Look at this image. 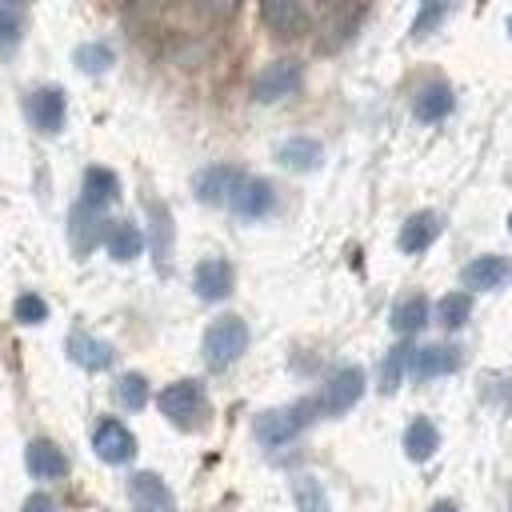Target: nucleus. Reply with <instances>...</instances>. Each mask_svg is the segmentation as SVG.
Returning a JSON list of instances; mask_svg holds the SVG:
<instances>
[{
  "label": "nucleus",
  "mask_w": 512,
  "mask_h": 512,
  "mask_svg": "<svg viewBox=\"0 0 512 512\" xmlns=\"http://www.w3.org/2000/svg\"><path fill=\"white\" fill-rule=\"evenodd\" d=\"M312 416H316V400H300V404H288V408L260 412V416H256V440H260L264 448H280V444H288L292 436H300Z\"/></svg>",
  "instance_id": "obj_1"
},
{
  "label": "nucleus",
  "mask_w": 512,
  "mask_h": 512,
  "mask_svg": "<svg viewBox=\"0 0 512 512\" xmlns=\"http://www.w3.org/2000/svg\"><path fill=\"white\" fill-rule=\"evenodd\" d=\"M244 348H248V324L240 316H220L208 324V332H204V364L208 368H216V372L228 368Z\"/></svg>",
  "instance_id": "obj_2"
},
{
  "label": "nucleus",
  "mask_w": 512,
  "mask_h": 512,
  "mask_svg": "<svg viewBox=\"0 0 512 512\" xmlns=\"http://www.w3.org/2000/svg\"><path fill=\"white\" fill-rule=\"evenodd\" d=\"M156 404L176 428H196L204 416V388L196 380H176L156 396Z\"/></svg>",
  "instance_id": "obj_3"
},
{
  "label": "nucleus",
  "mask_w": 512,
  "mask_h": 512,
  "mask_svg": "<svg viewBox=\"0 0 512 512\" xmlns=\"http://www.w3.org/2000/svg\"><path fill=\"white\" fill-rule=\"evenodd\" d=\"M360 392H364V372L360 368H340L324 384V392L316 396V412L320 416H340V412H348L360 400Z\"/></svg>",
  "instance_id": "obj_4"
},
{
  "label": "nucleus",
  "mask_w": 512,
  "mask_h": 512,
  "mask_svg": "<svg viewBox=\"0 0 512 512\" xmlns=\"http://www.w3.org/2000/svg\"><path fill=\"white\" fill-rule=\"evenodd\" d=\"M228 204H232V212H236L240 220H260V216H268V212L276 208V188H272L268 180L244 176V180L232 188Z\"/></svg>",
  "instance_id": "obj_5"
},
{
  "label": "nucleus",
  "mask_w": 512,
  "mask_h": 512,
  "mask_svg": "<svg viewBox=\"0 0 512 512\" xmlns=\"http://www.w3.org/2000/svg\"><path fill=\"white\" fill-rule=\"evenodd\" d=\"M260 20H264V28L272 36H284V40L308 32V8H304V0H260Z\"/></svg>",
  "instance_id": "obj_6"
},
{
  "label": "nucleus",
  "mask_w": 512,
  "mask_h": 512,
  "mask_svg": "<svg viewBox=\"0 0 512 512\" xmlns=\"http://www.w3.org/2000/svg\"><path fill=\"white\" fill-rule=\"evenodd\" d=\"M92 448L104 464H128L136 456V436L120 420H100L92 432Z\"/></svg>",
  "instance_id": "obj_7"
},
{
  "label": "nucleus",
  "mask_w": 512,
  "mask_h": 512,
  "mask_svg": "<svg viewBox=\"0 0 512 512\" xmlns=\"http://www.w3.org/2000/svg\"><path fill=\"white\" fill-rule=\"evenodd\" d=\"M296 88H300V64H296V60H276V64H268V68L256 76L252 96H256L260 104H272V100H284V96L296 92Z\"/></svg>",
  "instance_id": "obj_8"
},
{
  "label": "nucleus",
  "mask_w": 512,
  "mask_h": 512,
  "mask_svg": "<svg viewBox=\"0 0 512 512\" xmlns=\"http://www.w3.org/2000/svg\"><path fill=\"white\" fill-rule=\"evenodd\" d=\"M128 496H132L136 512H172V508H176L172 492L164 488V480H160L156 472H136V476H128Z\"/></svg>",
  "instance_id": "obj_9"
},
{
  "label": "nucleus",
  "mask_w": 512,
  "mask_h": 512,
  "mask_svg": "<svg viewBox=\"0 0 512 512\" xmlns=\"http://www.w3.org/2000/svg\"><path fill=\"white\" fill-rule=\"evenodd\" d=\"M24 112H28L32 128H40V132H60V128H64V92H60V88H36V92L28 96V104H24Z\"/></svg>",
  "instance_id": "obj_10"
},
{
  "label": "nucleus",
  "mask_w": 512,
  "mask_h": 512,
  "mask_svg": "<svg viewBox=\"0 0 512 512\" xmlns=\"http://www.w3.org/2000/svg\"><path fill=\"white\" fill-rule=\"evenodd\" d=\"M192 288H196V296L200 300H224L228 292H232V264L228 260H220V256H212V260H200L196 264V276H192Z\"/></svg>",
  "instance_id": "obj_11"
},
{
  "label": "nucleus",
  "mask_w": 512,
  "mask_h": 512,
  "mask_svg": "<svg viewBox=\"0 0 512 512\" xmlns=\"http://www.w3.org/2000/svg\"><path fill=\"white\" fill-rule=\"evenodd\" d=\"M244 180V172L240 168H232V164H212V168H204L200 176H196V196L204 200V204H228V196H232V188Z\"/></svg>",
  "instance_id": "obj_12"
},
{
  "label": "nucleus",
  "mask_w": 512,
  "mask_h": 512,
  "mask_svg": "<svg viewBox=\"0 0 512 512\" xmlns=\"http://www.w3.org/2000/svg\"><path fill=\"white\" fill-rule=\"evenodd\" d=\"M508 280H512V260H504V256H476L464 268V288H476V292L504 288Z\"/></svg>",
  "instance_id": "obj_13"
},
{
  "label": "nucleus",
  "mask_w": 512,
  "mask_h": 512,
  "mask_svg": "<svg viewBox=\"0 0 512 512\" xmlns=\"http://www.w3.org/2000/svg\"><path fill=\"white\" fill-rule=\"evenodd\" d=\"M100 208H92V204H76L72 208V220H68V236H72V252L76 256H88L92 252V244L96 240H104V224H100V216H96Z\"/></svg>",
  "instance_id": "obj_14"
},
{
  "label": "nucleus",
  "mask_w": 512,
  "mask_h": 512,
  "mask_svg": "<svg viewBox=\"0 0 512 512\" xmlns=\"http://www.w3.org/2000/svg\"><path fill=\"white\" fill-rule=\"evenodd\" d=\"M452 88L444 84V80H428L420 92H416V100H412V112H416V120H424V124H436V120H444L448 112H452Z\"/></svg>",
  "instance_id": "obj_15"
},
{
  "label": "nucleus",
  "mask_w": 512,
  "mask_h": 512,
  "mask_svg": "<svg viewBox=\"0 0 512 512\" xmlns=\"http://www.w3.org/2000/svg\"><path fill=\"white\" fill-rule=\"evenodd\" d=\"M24 464H28V472L36 480H60L68 472V460L52 440H32L28 452H24Z\"/></svg>",
  "instance_id": "obj_16"
},
{
  "label": "nucleus",
  "mask_w": 512,
  "mask_h": 512,
  "mask_svg": "<svg viewBox=\"0 0 512 512\" xmlns=\"http://www.w3.org/2000/svg\"><path fill=\"white\" fill-rule=\"evenodd\" d=\"M460 364V356H456V348H448V344H428V348H412V360H408V368L420 376V380H432V376H444V372H452Z\"/></svg>",
  "instance_id": "obj_17"
},
{
  "label": "nucleus",
  "mask_w": 512,
  "mask_h": 512,
  "mask_svg": "<svg viewBox=\"0 0 512 512\" xmlns=\"http://www.w3.org/2000/svg\"><path fill=\"white\" fill-rule=\"evenodd\" d=\"M276 160H280L284 168H292V172H312V168L324 160V148H320L312 136H292V140H284V144L276 148Z\"/></svg>",
  "instance_id": "obj_18"
},
{
  "label": "nucleus",
  "mask_w": 512,
  "mask_h": 512,
  "mask_svg": "<svg viewBox=\"0 0 512 512\" xmlns=\"http://www.w3.org/2000/svg\"><path fill=\"white\" fill-rule=\"evenodd\" d=\"M68 356H72V364H80V368H88V372H100V368L112 364V348H108L104 340L88 336V332H72V336H68Z\"/></svg>",
  "instance_id": "obj_19"
},
{
  "label": "nucleus",
  "mask_w": 512,
  "mask_h": 512,
  "mask_svg": "<svg viewBox=\"0 0 512 512\" xmlns=\"http://www.w3.org/2000/svg\"><path fill=\"white\" fill-rule=\"evenodd\" d=\"M104 248H108L112 260H136L144 252V232L136 224H128V220L108 224L104 228Z\"/></svg>",
  "instance_id": "obj_20"
},
{
  "label": "nucleus",
  "mask_w": 512,
  "mask_h": 512,
  "mask_svg": "<svg viewBox=\"0 0 512 512\" xmlns=\"http://www.w3.org/2000/svg\"><path fill=\"white\" fill-rule=\"evenodd\" d=\"M436 236H440V216H436V212H416V216H408L404 228H400V248H404V252H424Z\"/></svg>",
  "instance_id": "obj_21"
},
{
  "label": "nucleus",
  "mask_w": 512,
  "mask_h": 512,
  "mask_svg": "<svg viewBox=\"0 0 512 512\" xmlns=\"http://www.w3.org/2000/svg\"><path fill=\"white\" fill-rule=\"evenodd\" d=\"M120 196V180H116V172H108V168H88L84 172V204H92V208H104V204H112Z\"/></svg>",
  "instance_id": "obj_22"
},
{
  "label": "nucleus",
  "mask_w": 512,
  "mask_h": 512,
  "mask_svg": "<svg viewBox=\"0 0 512 512\" xmlns=\"http://www.w3.org/2000/svg\"><path fill=\"white\" fill-rule=\"evenodd\" d=\"M436 448H440V432H436V424L424 420V416H416V420L404 428V452H408L412 460H428Z\"/></svg>",
  "instance_id": "obj_23"
},
{
  "label": "nucleus",
  "mask_w": 512,
  "mask_h": 512,
  "mask_svg": "<svg viewBox=\"0 0 512 512\" xmlns=\"http://www.w3.org/2000/svg\"><path fill=\"white\" fill-rule=\"evenodd\" d=\"M428 324V300L424 296H408V300H400L396 308H392V328L400 332V336H412V332H420Z\"/></svg>",
  "instance_id": "obj_24"
},
{
  "label": "nucleus",
  "mask_w": 512,
  "mask_h": 512,
  "mask_svg": "<svg viewBox=\"0 0 512 512\" xmlns=\"http://www.w3.org/2000/svg\"><path fill=\"white\" fill-rule=\"evenodd\" d=\"M72 60H76V68H80V72H88V76H100V72H108V68H112L116 52H112L108 44L92 40V44H80V48L72 52Z\"/></svg>",
  "instance_id": "obj_25"
},
{
  "label": "nucleus",
  "mask_w": 512,
  "mask_h": 512,
  "mask_svg": "<svg viewBox=\"0 0 512 512\" xmlns=\"http://www.w3.org/2000/svg\"><path fill=\"white\" fill-rule=\"evenodd\" d=\"M452 8H456V0H420V12H416V20H412V36L420 40V36L436 32V28L448 20Z\"/></svg>",
  "instance_id": "obj_26"
},
{
  "label": "nucleus",
  "mask_w": 512,
  "mask_h": 512,
  "mask_svg": "<svg viewBox=\"0 0 512 512\" xmlns=\"http://www.w3.org/2000/svg\"><path fill=\"white\" fill-rule=\"evenodd\" d=\"M292 492H296V508H300V512H332V508H328V496H324V488H320L316 476H296Z\"/></svg>",
  "instance_id": "obj_27"
},
{
  "label": "nucleus",
  "mask_w": 512,
  "mask_h": 512,
  "mask_svg": "<svg viewBox=\"0 0 512 512\" xmlns=\"http://www.w3.org/2000/svg\"><path fill=\"white\" fill-rule=\"evenodd\" d=\"M116 400L124 404V408H144L148 404V380L140 376V372H124L120 380H116Z\"/></svg>",
  "instance_id": "obj_28"
},
{
  "label": "nucleus",
  "mask_w": 512,
  "mask_h": 512,
  "mask_svg": "<svg viewBox=\"0 0 512 512\" xmlns=\"http://www.w3.org/2000/svg\"><path fill=\"white\" fill-rule=\"evenodd\" d=\"M468 312H472V296L468 292H452V296H444L436 304V316H440L444 328H460L468 320Z\"/></svg>",
  "instance_id": "obj_29"
},
{
  "label": "nucleus",
  "mask_w": 512,
  "mask_h": 512,
  "mask_svg": "<svg viewBox=\"0 0 512 512\" xmlns=\"http://www.w3.org/2000/svg\"><path fill=\"white\" fill-rule=\"evenodd\" d=\"M188 4H192L196 20H204V24H228L240 8V0H188Z\"/></svg>",
  "instance_id": "obj_30"
},
{
  "label": "nucleus",
  "mask_w": 512,
  "mask_h": 512,
  "mask_svg": "<svg viewBox=\"0 0 512 512\" xmlns=\"http://www.w3.org/2000/svg\"><path fill=\"white\" fill-rule=\"evenodd\" d=\"M12 312H16V320H20V324H40V320L48 316V304H44L36 292H24V296L12 304Z\"/></svg>",
  "instance_id": "obj_31"
},
{
  "label": "nucleus",
  "mask_w": 512,
  "mask_h": 512,
  "mask_svg": "<svg viewBox=\"0 0 512 512\" xmlns=\"http://www.w3.org/2000/svg\"><path fill=\"white\" fill-rule=\"evenodd\" d=\"M408 360H412V348H396V352L384 360V372H380V384H384V392H392V388L400 384V372L408 368Z\"/></svg>",
  "instance_id": "obj_32"
},
{
  "label": "nucleus",
  "mask_w": 512,
  "mask_h": 512,
  "mask_svg": "<svg viewBox=\"0 0 512 512\" xmlns=\"http://www.w3.org/2000/svg\"><path fill=\"white\" fill-rule=\"evenodd\" d=\"M20 40V16L12 8H0V48H12Z\"/></svg>",
  "instance_id": "obj_33"
},
{
  "label": "nucleus",
  "mask_w": 512,
  "mask_h": 512,
  "mask_svg": "<svg viewBox=\"0 0 512 512\" xmlns=\"http://www.w3.org/2000/svg\"><path fill=\"white\" fill-rule=\"evenodd\" d=\"M152 220H156V260H164V252H168V232H172V224H168V216H164V208H160V204H152Z\"/></svg>",
  "instance_id": "obj_34"
},
{
  "label": "nucleus",
  "mask_w": 512,
  "mask_h": 512,
  "mask_svg": "<svg viewBox=\"0 0 512 512\" xmlns=\"http://www.w3.org/2000/svg\"><path fill=\"white\" fill-rule=\"evenodd\" d=\"M20 512H56V504H52V496L36 492V496H28V500H24V508H20Z\"/></svg>",
  "instance_id": "obj_35"
},
{
  "label": "nucleus",
  "mask_w": 512,
  "mask_h": 512,
  "mask_svg": "<svg viewBox=\"0 0 512 512\" xmlns=\"http://www.w3.org/2000/svg\"><path fill=\"white\" fill-rule=\"evenodd\" d=\"M432 512H456V504H452V500H440V504H436Z\"/></svg>",
  "instance_id": "obj_36"
},
{
  "label": "nucleus",
  "mask_w": 512,
  "mask_h": 512,
  "mask_svg": "<svg viewBox=\"0 0 512 512\" xmlns=\"http://www.w3.org/2000/svg\"><path fill=\"white\" fill-rule=\"evenodd\" d=\"M136 4H144V8H164V4H172V0H136Z\"/></svg>",
  "instance_id": "obj_37"
},
{
  "label": "nucleus",
  "mask_w": 512,
  "mask_h": 512,
  "mask_svg": "<svg viewBox=\"0 0 512 512\" xmlns=\"http://www.w3.org/2000/svg\"><path fill=\"white\" fill-rule=\"evenodd\" d=\"M0 4H28V0H0Z\"/></svg>",
  "instance_id": "obj_38"
},
{
  "label": "nucleus",
  "mask_w": 512,
  "mask_h": 512,
  "mask_svg": "<svg viewBox=\"0 0 512 512\" xmlns=\"http://www.w3.org/2000/svg\"><path fill=\"white\" fill-rule=\"evenodd\" d=\"M508 232H512V216H508Z\"/></svg>",
  "instance_id": "obj_39"
},
{
  "label": "nucleus",
  "mask_w": 512,
  "mask_h": 512,
  "mask_svg": "<svg viewBox=\"0 0 512 512\" xmlns=\"http://www.w3.org/2000/svg\"><path fill=\"white\" fill-rule=\"evenodd\" d=\"M508 32H512V20H508Z\"/></svg>",
  "instance_id": "obj_40"
}]
</instances>
